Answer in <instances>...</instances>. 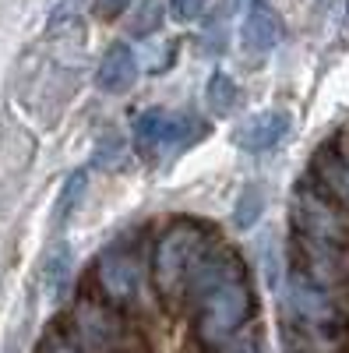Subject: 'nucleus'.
<instances>
[{
    "label": "nucleus",
    "mask_w": 349,
    "mask_h": 353,
    "mask_svg": "<svg viewBox=\"0 0 349 353\" xmlns=\"http://www.w3.org/2000/svg\"><path fill=\"white\" fill-rule=\"evenodd\" d=\"M205 230H201L198 223H177L169 226L159 244H156V254H152V272H156V286L162 297H180V293H187L194 272L201 258H205Z\"/></svg>",
    "instance_id": "obj_1"
},
{
    "label": "nucleus",
    "mask_w": 349,
    "mask_h": 353,
    "mask_svg": "<svg viewBox=\"0 0 349 353\" xmlns=\"http://www.w3.org/2000/svg\"><path fill=\"white\" fill-rule=\"evenodd\" d=\"M247 314H251V290L244 276H233L198 297V332L212 346L229 343L233 332H240Z\"/></svg>",
    "instance_id": "obj_2"
},
{
    "label": "nucleus",
    "mask_w": 349,
    "mask_h": 353,
    "mask_svg": "<svg viewBox=\"0 0 349 353\" xmlns=\"http://www.w3.org/2000/svg\"><path fill=\"white\" fill-rule=\"evenodd\" d=\"M293 223H297V237L314 241V244H349V230L342 216L332 209L325 198H317L314 191H300L293 205Z\"/></svg>",
    "instance_id": "obj_3"
},
{
    "label": "nucleus",
    "mask_w": 349,
    "mask_h": 353,
    "mask_svg": "<svg viewBox=\"0 0 349 353\" xmlns=\"http://www.w3.org/2000/svg\"><path fill=\"white\" fill-rule=\"evenodd\" d=\"M286 307L293 314L300 325H310V329H325L335 321V307L328 301V293L310 283L304 272H293L286 283Z\"/></svg>",
    "instance_id": "obj_4"
},
{
    "label": "nucleus",
    "mask_w": 349,
    "mask_h": 353,
    "mask_svg": "<svg viewBox=\"0 0 349 353\" xmlns=\"http://www.w3.org/2000/svg\"><path fill=\"white\" fill-rule=\"evenodd\" d=\"M96 283L106 293V301L127 304V301L138 297V290H141V261L131 251H109V254L99 258Z\"/></svg>",
    "instance_id": "obj_5"
},
{
    "label": "nucleus",
    "mask_w": 349,
    "mask_h": 353,
    "mask_svg": "<svg viewBox=\"0 0 349 353\" xmlns=\"http://www.w3.org/2000/svg\"><path fill=\"white\" fill-rule=\"evenodd\" d=\"M317 176H321V184L349 205V131L335 134L328 145L317 149Z\"/></svg>",
    "instance_id": "obj_6"
},
{
    "label": "nucleus",
    "mask_w": 349,
    "mask_h": 353,
    "mask_svg": "<svg viewBox=\"0 0 349 353\" xmlns=\"http://www.w3.org/2000/svg\"><path fill=\"white\" fill-rule=\"evenodd\" d=\"M289 131V113L282 110H265V113H254L240 124L237 131V145L244 152H268L286 138Z\"/></svg>",
    "instance_id": "obj_7"
},
{
    "label": "nucleus",
    "mask_w": 349,
    "mask_h": 353,
    "mask_svg": "<svg viewBox=\"0 0 349 353\" xmlns=\"http://www.w3.org/2000/svg\"><path fill=\"white\" fill-rule=\"evenodd\" d=\"M240 39L251 53H268L279 46L282 39V21L275 14V8L268 4V0H254L244 25H240Z\"/></svg>",
    "instance_id": "obj_8"
},
{
    "label": "nucleus",
    "mask_w": 349,
    "mask_h": 353,
    "mask_svg": "<svg viewBox=\"0 0 349 353\" xmlns=\"http://www.w3.org/2000/svg\"><path fill=\"white\" fill-rule=\"evenodd\" d=\"M134 78H138V61H134L131 46L113 43L106 50V57H103L99 71H96L99 88H103V92H127V88L134 85Z\"/></svg>",
    "instance_id": "obj_9"
},
{
    "label": "nucleus",
    "mask_w": 349,
    "mask_h": 353,
    "mask_svg": "<svg viewBox=\"0 0 349 353\" xmlns=\"http://www.w3.org/2000/svg\"><path fill=\"white\" fill-rule=\"evenodd\" d=\"M74 325H78V336L89 350H106L113 339H116V321L113 314L96 304V301H81L78 311H74Z\"/></svg>",
    "instance_id": "obj_10"
},
{
    "label": "nucleus",
    "mask_w": 349,
    "mask_h": 353,
    "mask_svg": "<svg viewBox=\"0 0 349 353\" xmlns=\"http://www.w3.org/2000/svg\"><path fill=\"white\" fill-rule=\"evenodd\" d=\"M166 124H169V113H162V110H145L138 121H134V145H138L141 156L162 152V145H166Z\"/></svg>",
    "instance_id": "obj_11"
},
{
    "label": "nucleus",
    "mask_w": 349,
    "mask_h": 353,
    "mask_svg": "<svg viewBox=\"0 0 349 353\" xmlns=\"http://www.w3.org/2000/svg\"><path fill=\"white\" fill-rule=\"evenodd\" d=\"M67 276H71V251H67V244H56L46 261V290L53 297L67 286Z\"/></svg>",
    "instance_id": "obj_12"
},
{
    "label": "nucleus",
    "mask_w": 349,
    "mask_h": 353,
    "mask_svg": "<svg viewBox=\"0 0 349 353\" xmlns=\"http://www.w3.org/2000/svg\"><path fill=\"white\" fill-rule=\"evenodd\" d=\"M209 106H212L215 113H229L233 106H237V85H233L229 74L215 71V74L209 78Z\"/></svg>",
    "instance_id": "obj_13"
},
{
    "label": "nucleus",
    "mask_w": 349,
    "mask_h": 353,
    "mask_svg": "<svg viewBox=\"0 0 349 353\" xmlns=\"http://www.w3.org/2000/svg\"><path fill=\"white\" fill-rule=\"evenodd\" d=\"M261 212H265V194H261L257 188H244V194H240V201H237V212H233L237 226H240V230H251V226L261 219Z\"/></svg>",
    "instance_id": "obj_14"
},
{
    "label": "nucleus",
    "mask_w": 349,
    "mask_h": 353,
    "mask_svg": "<svg viewBox=\"0 0 349 353\" xmlns=\"http://www.w3.org/2000/svg\"><path fill=\"white\" fill-rule=\"evenodd\" d=\"M159 25H162V4L159 0H145L138 8V18L131 21V32L134 36H152Z\"/></svg>",
    "instance_id": "obj_15"
},
{
    "label": "nucleus",
    "mask_w": 349,
    "mask_h": 353,
    "mask_svg": "<svg viewBox=\"0 0 349 353\" xmlns=\"http://www.w3.org/2000/svg\"><path fill=\"white\" fill-rule=\"evenodd\" d=\"M124 152V141L120 138H116V134H106L103 141H99V156H96V163L99 166H120V156Z\"/></svg>",
    "instance_id": "obj_16"
},
{
    "label": "nucleus",
    "mask_w": 349,
    "mask_h": 353,
    "mask_svg": "<svg viewBox=\"0 0 349 353\" xmlns=\"http://www.w3.org/2000/svg\"><path fill=\"white\" fill-rule=\"evenodd\" d=\"M81 188H85V170H74V173L67 176L64 191H61V219L71 212V205H74V198L81 194Z\"/></svg>",
    "instance_id": "obj_17"
},
{
    "label": "nucleus",
    "mask_w": 349,
    "mask_h": 353,
    "mask_svg": "<svg viewBox=\"0 0 349 353\" xmlns=\"http://www.w3.org/2000/svg\"><path fill=\"white\" fill-rule=\"evenodd\" d=\"M169 8H173V14H177L180 21H194L201 11L209 8V0H169Z\"/></svg>",
    "instance_id": "obj_18"
},
{
    "label": "nucleus",
    "mask_w": 349,
    "mask_h": 353,
    "mask_svg": "<svg viewBox=\"0 0 349 353\" xmlns=\"http://www.w3.org/2000/svg\"><path fill=\"white\" fill-rule=\"evenodd\" d=\"M39 353H78V350H74L64 336H56V332H53V336H46V339H43Z\"/></svg>",
    "instance_id": "obj_19"
},
{
    "label": "nucleus",
    "mask_w": 349,
    "mask_h": 353,
    "mask_svg": "<svg viewBox=\"0 0 349 353\" xmlns=\"http://www.w3.org/2000/svg\"><path fill=\"white\" fill-rule=\"evenodd\" d=\"M131 0H96V14L99 18H116L120 11H127Z\"/></svg>",
    "instance_id": "obj_20"
},
{
    "label": "nucleus",
    "mask_w": 349,
    "mask_h": 353,
    "mask_svg": "<svg viewBox=\"0 0 349 353\" xmlns=\"http://www.w3.org/2000/svg\"><path fill=\"white\" fill-rule=\"evenodd\" d=\"M222 353H261V350H257V339H254V336H240V339L226 343Z\"/></svg>",
    "instance_id": "obj_21"
}]
</instances>
